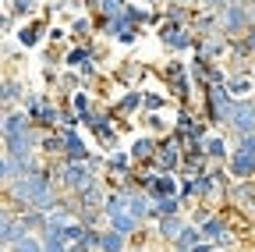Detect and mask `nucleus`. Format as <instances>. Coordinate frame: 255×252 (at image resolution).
Wrapping results in <instances>:
<instances>
[{"mask_svg": "<svg viewBox=\"0 0 255 252\" xmlns=\"http://www.w3.org/2000/svg\"><path fill=\"white\" fill-rule=\"evenodd\" d=\"M234 107H238V100L231 96L227 85H206V92H202V117L213 124V132L231 124Z\"/></svg>", "mask_w": 255, "mask_h": 252, "instance_id": "f257e3e1", "label": "nucleus"}, {"mask_svg": "<svg viewBox=\"0 0 255 252\" xmlns=\"http://www.w3.org/2000/svg\"><path fill=\"white\" fill-rule=\"evenodd\" d=\"M39 142H43V132H39V128H28V132H21V135L4 139V153L11 156V160H21V156L39 153Z\"/></svg>", "mask_w": 255, "mask_h": 252, "instance_id": "6e6552de", "label": "nucleus"}, {"mask_svg": "<svg viewBox=\"0 0 255 252\" xmlns=\"http://www.w3.org/2000/svg\"><path fill=\"white\" fill-rule=\"evenodd\" d=\"M227 89H231L234 100H252L255 96V75L252 71H234L231 82H227Z\"/></svg>", "mask_w": 255, "mask_h": 252, "instance_id": "aec40b11", "label": "nucleus"}, {"mask_svg": "<svg viewBox=\"0 0 255 252\" xmlns=\"http://www.w3.org/2000/svg\"><path fill=\"white\" fill-rule=\"evenodd\" d=\"M0 252H7V249H4V245H0Z\"/></svg>", "mask_w": 255, "mask_h": 252, "instance_id": "3c124183", "label": "nucleus"}, {"mask_svg": "<svg viewBox=\"0 0 255 252\" xmlns=\"http://www.w3.org/2000/svg\"><path fill=\"white\" fill-rule=\"evenodd\" d=\"M7 181H11V156L0 149V188H7Z\"/></svg>", "mask_w": 255, "mask_h": 252, "instance_id": "58836bf2", "label": "nucleus"}, {"mask_svg": "<svg viewBox=\"0 0 255 252\" xmlns=\"http://www.w3.org/2000/svg\"><path fill=\"white\" fill-rule=\"evenodd\" d=\"M89 156H92L89 142L78 132H68V139H64V160H68V164H85Z\"/></svg>", "mask_w": 255, "mask_h": 252, "instance_id": "f3484780", "label": "nucleus"}, {"mask_svg": "<svg viewBox=\"0 0 255 252\" xmlns=\"http://www.w3.org/2000/svg\"><path fill=\"white\" fill-rule=\"evenodd\" d=\"M231 142H227V135H223V132H213L209 139H206V156H209V160L213 164H227L231 160Z\"/></svg>", "mask_w": 255, "mask_h": 252, "instance_id": "6ab92c4d", "label": "nucleus"}, {"mask_svg": "<svg viewBox=\"0 0 255 252\" xmlns=\"http://www.w3.org/2000/svg\"><path fill=\"white\" fill-rule=\"evenodd\" d=\"M117 117H131L138 110H145V89H121V96L114 103H107Z\"/></svg>", "mask_w": 255, "mask_h": 252, "instance_id": "9d476101", "label": "nucleus"}, {"mask_svg": "<svg viewBox=\"0 0 255 252\" xmlns=\"http://www.w3.org/2000/svg\"><path fill=\"white\" fill-rule=\"evenodd\" d=\"M107 228H114V231H117V235H124V238H138V231H142L145 224H142V220H135L131 213L124 210V213H117V217L110 220Z\"/></svg>", "mask_w": 255, "mask_h": 252, "instance_id": "5701e85b", "label": "nucleus"}, {"mask_svg": "<svg viewBox=\"0 0 255 252\" xmlns=\"http://www.w3.org/2000/svg\"><path fill=\"white\" fill-rule=\"evenodd\" d=\"M39 238H43V252H68V249H71L68 242H64L60 231H43Z\"/></svg>", "mask_w": 255, "mask_h": 252, "instance_id": "473e14b6", "label": "nucleus"}, {"mask_svg": "<svg viewBox=\"0 0 255 252\" xmlns=\"http://www.w3.org/2000/svg\"><path fill=\"white\" fill-rule=\"evenodd\" d=\"M68 39H71L68 28H60V25H50V28H46V43H50V46H64Z\"/></svg>", "mask_w": 255, "mask_h": 252, "instance_id": "4c0bfd02", "label": "nucleus"}, {"mask_svg": "<svg viewBox=\"0 0 255 252\" xmlns=\"http://www.w3.org/2000/svg\"><path fill=\"white\" fill-rule=\"evenodd\" d=\"M163 21H174V25H191V11L184 4H163Z\"/></svg>", "mask_w": 255, "mask_h": 252, "instance_id": "c85d7f7f", "label": "nucleus"}, {"mask_svg": "<svg viewBox=\"0 0 255 252\" xmlns=\"http://www.w3.org/2000/svg\"><path fill=\"white\" fill-rule=\"evenodd\" d=\"M184 224H188V217H184V213H181V217H159L156 224H152V238H159L163 245H174L177 235L184 231Z\"/></svg>", "mask_w": 255, "mask_h": 252, "instance_id": "4468645a", "label": "nucleus"}, {"mask_svg": "<svg viewBox=\"0 0 255 252\" xmlns=\"http://www.w3.org/2000/svg\"><path fill=\"white\" fill-rule=\"evenodd\" d=\"M184 75H191V71H188V60H181V57L167 60V64L159 68V78L163 82H174V78H184Z\"/></svg>", "mask_w": 255, "mask_h": 252, "instance_id": "cd10ccee", "label": "nucleus"}, {"mask_svg": "<svg viewBox=\"0 0 255 252\" xmlns=\"http://www.w3.org/2000/svg\"><path fill=\"white\" fill-rule=\"evenodd\" d=\"M174 4H184V7H191V4H199V7H202V0H174Z\"/></svg>", "mask_w": 255, "mask_h": 252, "instance_id": "a18cd8bd", "label": "nucleus"}, {"mask_svg": "<svg viewBox=\"0 0 255 252\" xmlns=\"http://www.w3.org/2000/svg\"><path fill=\"white\" fill-rule=\"evenodd\" d=\"M60 4H71V0H60Z\"/></svg>", "mask_w": 255, "mask_h": 252, "instance_id": "8fccbe9b", "label": "nucleus"}, {"mask_svg": "<svg viewBox=\"0 0 255 252\" xmlns=\"http://www.w3.org/2000/svg\"><path fill=\"white\" fill-rule=\"evenodd\" d=\"M216 14H220V32H223V36H231V39H241L248 28L255 25L248 4H227V7L216 11Z\"/></svg>", "mask_w": 255, "mask_h": 252, "instance_id": "20e7f679", "label": "nucleus"}, {"mask_svg": "<svg viewBox=\"0 0 255 252\" xmlns=\"http://www.w3.org/2000/svg\"><path fill=\"white\" fill-rule=\"evenodd\" d=\"M0 14H4V11H0Z\"/></svg>", "mask_w": 255, "mask_h": 252, "instance_id": "864d4df0", "label": "nucleus"}, {"mask_svg": "<svg viewBox=\"0 0 255 252\" xmlns=\"http://www.w3.org/2000/svg\"><path fill=\"white\" fill-rule=\"evenodd\" d=\"M202 242H209L213 249H231L238 242V231L231 224V213H213L202 224Z\"/></svg>", "mask_w": 255, "mask_h": 252, "instance_id": "39448f33", "label": "nucleus"}, {"mask_svg": "<svg viewBox=\"0 0 255 252\" xmlns=\"http://www.w3.org/2000/svg\"><path fill=\"white\" fill-rule=\"evenodd\" d=\"M25 96H28V89H25L21 78H4V107H7V110H11V107H21Z\"/></svg>", "mask_w": 255, "mask_h": 252, "instance_id": "393cba45", "label": "nucleus"}, {"mask_svg": "<svg viewBox=\"0 0 255 252\" xmlns=\"http://www.w3.org/2000/svg\"><path fill=\"white\" fill-rule=\"evenodd\" d=\"M241 39H245V50H248V53H252V57H255V25H252V28H248V32H245V36H241Z\"/></svg>", "mask_w": 255, "mask_h": 252, "instance_id": "79ce46f5", "label": "nucleus"}, {"mask_svg": "<svg viewBox=\"0 0 255 252\" xmlns=\"http://www.w3.org/2000/svg\"><path fill=\"white\" fill-rule=\"evenodd\" d=\"M149 196H152V199L181 196V178H177V174H163V171H159V174H156V181H152V188H149Z\"/></svg>", "mask_w": 255, "mask_h": 252, "instance_id": "412c9836", "label": "nucleus"}, {"mask_svg": "<svg viewBox=\"0 0 255 252\" xmlns=\"http://www.w3.org/2000/svg\"><path fill=\"white\" fill-rule=\"evenodd\" d=\"M39 0H11V18L14 21H28L32 14H36Z\"/></svg>", "mask_w": 255, "mask_h": 252, "instance_id": "2f4dec72", "label": "nucleus"}, {"mask_svg": "<svg viewBox=\"0 0 255 252\" xmlns=\"http://www.w3.org/2000/svg\"><path fill=\"white\" fill-rule=\"evenodd\" d=\"M68 32H71V43H92L96 36V18L85 11V14H75L71 25H68Z\"/></svg>", "mask_w": 255, "mask_h": 252, "instance_id": "a211bd4d", "label": "nucleus"}, {"mask_svg": "<svg viewBox=\"0 0 255 252\" xmlns=\"http://www.w3.org/2000/svg\"><path fill=\"white\" fill-rule=\"evenodd\" d=\"M7 252H43V238H39V235H28V238H21L18 245H11Z\"/></svg>", "mask_w": 255, "mask_h": 252, "instance_id": "e433bc0d", "label": "nucleus"}, {"mask_svg": "<svg viewBox=\"0 0 255 252\" xmlns=\"http://www.w3.org/2000/svg\"><path fill=\"white\" fill-rule=\"evenodd\" d=\"M195 245H202V228H199V224H191V220H188V224H184V231L177 235V242H174L170 249H174V252H191Z\"/></svg>", "mask_w": 255, "mask_h": 252, "instance_id": "b1692460", "label": "nucleus"}, {"mask_svg": "<svg viewBox=\"0 0 255 252\" xmlns=\"http://www.w3.org/2000/svg\"><path fill=\"white\" fill-rule=\"evenodd\" d=\"M252 18H255V4H252Z\"/></svg>", "mask_w": 255, "mask_h": 252, "instance_id": "09e8293b", "label": "nucleus"}, {"mask_svg": "<svg viewBox=\"0 0 255 252\" xmlns=\"http://www.w3.org/2000/svg\"><path fill=\"white\" fill-rule=\"evenodd\" d=\"M234 4H248V7H252V4H255V0H234Z\"/></svg>", "mask_w": 255, "mask_h": 252, "instance_id": "de8ad7c7", "label": "nucleus"}, {"mask_svg": "<svg viewBox=\"0 0 255 252\" xmlns=\"http://www.w3.org/2000/svg\"><path fill=\"white\" fill-rule=\"evenodd\" d=\"M128 242H131V238H124V235H117L114 228H107V231H103L100 252H128Z\"/></svg>", "mask_w": 255, "mask_h": 252, "instance_id": "c756f323", "label": "nucleus"}, {"mask_svg": "<svg viewBox=\"0 0 255 252\" xmlns=\"http://www.w3.org/2000/svg\"><path fill=\"white\" fill-rule=\"evenodd\" d=\"M124 7H128V0H100V18H121L124 14Z\"/></svg>", "mask_w": 255, "mask_h": 252, "instance_id": "c9c22d12", "label": "nucleus"}, {"mask_svg": "<svg viewBox=\"0 0 255 252\" xmlns=\"http://www.w3.org/2000/svg\"><path fill=\"white\" fill-rule=\"evenodd\" d=\"M68 103H71V110H75V114L82 117V124H85V121L92 117V110H96V103H92V92H89V89H82V92H75V96H71Z\"/></svg>", "mask_w": 255, "mask_h": 252, "instance_id": "bb28decb", "label": "nucleus"}, {"mask_svg": "<svg viewBox=\"0 0 255 252\" xmlns=\"http://www.w3.org/2000/svg\"><path fill=\"white\" fill-rule=\"evenodd\" d=\"M96 181H103V178H100V171H96V167L85 160V164H68V167H64L57 188H60L64 196H82L85 188H92Z\"/></svg>", "mask_w": 255, "mask_h": 252, "instance_id": "f03ea898", "label": "nucleus"}, {"mask_svg": "<svg viewBox=\"0 0 255 252\" xmlns=\"http://www.w3.org/2000/svg\"><path fill=\"white\" fill-rule=\"evenodd\" d=\"M46 28H50V21H46V18L25 21V25H18L14 39H18V46H21V50H36V46H43V36H46Z\"/></svg>", "mask_w": 255, "mask_h": 252, "instance_id": "9b49d317", "label": "nucleus"}, {"mask_svg": "<svg viewBox=\"0 0 255 252\" xmlns=\"http://www.w3.org/2000/svg\"><path fill=\"white\" fill-rule=\"evenodd\" d=\"M128 153H131V160H135V164H152V160H156V153H159V139L149 135V132H142V135L131 139Z\"/></svg>", "mask_w": 255, "mask_h": 252, "instance_id": "ddd939ff", "label": "nucleus"}, {"mask_svg": "<svg viewBox=\"0 0 255 252\" xmlns=\"http://www.w3.org/2000/svg\"><path fill=\"white\" fill-rule=\"evenodd\" d=\"M43 103H46V92H28V96L21 100V110H25L32 121H36V117H39V110H43Z\"/></svg>", "mask_w": 255, "mask_h": 252, "instance_id": "72a5a7b5", "label": "nucleus"}, {"mask_svg": "<svg viewBox=\"0 0 255 252\" xmlns=\"http://www.w3.org/2000/svg\"><path fill=\"white\" fill-rule=\"evenodd\" d=\"M11 21H14V18H7V14H0V32H11Z\"/></svg>", "mask_w": 255, "mask_h": 252, "instance_id": "c03bdc74", "label": "nucleus"}, {"mask_svg": "<svg viewBox=\"0 0 255 252\" xmlns=\"http://www.w3.org/2000/svg\"><path fill=\"white\" fill-rule=\"evenodd\" d=\"M167 103H170L167 92H152V89H145V114H159Z\"/></svg>", "mask_w": 255, "mask_h": 252, "instance_id": "f704fd0d", "label": "nucleus"}, {"mask_svg": "<svg viewBox=\"0 0 255 252\" xmlns=\"http://www.w3.org/2000/svg\"><path fill=\"white\" fill-rule=\"evenodd\" d=\"M199 121V114L191 110V107H177L174 110V132H181V135H188V128Z\"/></svg>", "mask_w": 255, "mask_h": 252, "instance_id": "7c9ffc66", "label": "nucleus"}, {"mask_svg": "<svg viewBox=\"0 0 255 252\" xmlns=\"http://www.w3.org/2000/svg\"><path fill=\"white\" fill-rule=\"evenodd\" d=\"M227 171H231L234 181H248V178H255V156L245 153V149H234V153H231V160H227Z\"/></svg>", "mask_w": 255, "mask_h": 252, "instance_id": "2eb2a0df", "label": "nucleus"}, {"mask_svg": "<svg viewBox=\"0 0 255 252\" xmlns=\"http://www.w3.org/2000/svg\"><path fill=\"white\" fill-rule=\"evenodd\" d=\"M128 199V213H131L135 220H142V224H149V213H152V196L142 192V188H131V192H124Z\"/></svg>", "mask_w": 255, "mask_h": 252, "instance_id": "dca6fc26", "label": "nucleus"}, {"mask_svg": "<svg viewBox=\"0 0 255 252\" xmlns=\"http://www.w3.org/2000/svg\"><path fill=\"white\" fill-rule=\"evenodd\" d=\"M64 139H68V132H43V142H39V153L46 156V160H53V156H64Z\"/></svg>", "mask_w": 255, "mask_h": 252, "instance_id": "4be33fe9", "label": "nucleus"}, {"mask_svg": "<svg viewBox=\"0 0 255 252\" xmlns=\"http://www.w3.org/2000/svg\"><path fill=\"white\" fill-rule=\"evenodd\" d=\"M227 132L234 139H248L255 135V96L252 100H238L234 114H231V124H227Z\"/></svg>", "mask_w": 255, "mask_h": 252, "instance_id": "423d86ee", "label": "nucleus"}, {"mask_svg": "<svg viewBox=\"0 0 255 252\" xmlns=\"http://www.w3.org/2000/svg\"><path fill=\"white\" fill-rule=\"evenodd\" d=\"M216 252H223V249H216Z\"/></svg>", "mask_w": 255, "mask_h": 252, "instance_id": "603ef678", "label": "nucleus"}, {"mask_svg": "<svg viewBox=\"0 0 255 252\" xmlns=\"http://www.w3.org/2000/svg\"><path fill=\"white\" fill-rule=\"evenodd\" d=\"M138 75H142L138 60H124V64L117 68V82H124V89H142L138 85Z\"/></svg>", "mask_w": 255, "mask_h": 252, "instance_id": "a878e982", "label": "nucleus"}, {"mask_svg": "<svg viewBox=\"0 0 255 252\" xmlns=\"http://www.w3.org/2000/svg\"><path fill=\"white\" fill-rule=\"evenodd\" d=\"M227 4H234V0H202V7H206V11H223Z\"/></svg>", "mask_w": 255, "mask_h": 252, "instance_id": "a19ab883", "label": "nucleus"}, {"mask_svg": "<svg viewBox=\"0 0 255 252\" xmlns=\"http://www.w3.org/2000/svg\"><path fill=\"white\" fill-rule=\"evenodd\" d=\"M195 57H202L206 64H223V60L231 57V36L216 32V36H206V39H199V46H195Z\"/></svg>", "mask_w": 255, "mask_h": 252, "instance_id": "0eeeda50", "label": "nucleus"}, {"mask_svg": "<svg viewBox=\"0 0 255 252\" xmlns=\"http://www.w3.org/2000/svg\"><path fill=\"white\" fill-rule=\"evenodd\" d=\"M92 57H100V46H96V43H71V46H64V68H68V71H82Z\"/></svg>", "mask_w": 255, "mask_h": 252, "instance_id": "f8f14e48", "label": "nucleus"}, {"mask_svg": "<svg viewBox=\"0 0 255 252\" xmlns=\"http://www.w3.org/2000/svg\"><path fill=\"white\" fill-rule=\"evenodd\" d=\"M234 149H245V153H252L255 156V135H248V139H238V146Z\"/></svg>", "mask_w": 255, "mask_h": 252, "instance_id": "37998d69", "label": "nucleus"}, {"mask_svg": "<svg viewBox=\"0 0 255 252\" xmlns=\"http://www.w3.org/2000/svg\"><path fill=\"white\" fill-rule=\"evenodd\" d=\"M43 82H46V85H60V71H57V68H46V64H43Z\"/></svg>", "mask_w": 255, "mask_h": 252, "instance_id": "ea45409f", "label": "nucleus"}, {"mask_svg": "<svg viewBox=\"0 0 255 252\" xmlns=\"http://www.w3.org/2000/svg\"><path fill=\"white\" fill-rule=\"evenodd\" d=\"M227 206L238 210V213H248V210L255 206V178H248V181H231V188H227Z\"/></svg>", "mask_w": 255, "mask_h": 252, "instance_id": "1a4fd4ad", "label": "nucleus"}, {"mask_svg": "<svg viewBox=\"0 0 255 252\" xmlns=\"http://www.w3.org/2000/svg\"><path fill=\"white\" fill-rule=\"evenodd\" d=\"M68 252H89V249H85V245H71Z\"/></svg>", "mask_w": 255, "mask_h": 252, "instance_id": "49530a36", "label": "nucleus"}, {"mask_svg": "<svg viewBox=\"0 0 255 252\" xmlns=\"http://www.w3.org/2000/svg\"><path fill=\"white\" fill-rule=\"evenodd\" d=\"M156 36H159V43H163L167 50H174V53H195V46H199V36L191 32V25L159 21L156 25Z\"/></svg>", "mask_w": 255, "mask_h": 252, "instance_id": "7ed1b4c3", "label": "nucleus"}]
</instances>
